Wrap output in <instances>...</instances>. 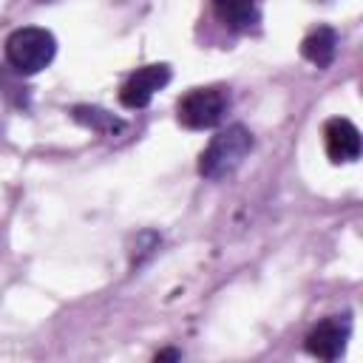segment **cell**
I'll list each match as a JSON object with an SVG mask.
<instances>
[{
  "label": "cell",
  "instance_id": "7a4b0ae2",
  "mask_svg": "<svg viewBox=\"0 0 363 363\" xmlns=\"http://www.w3.org/2000/svg\"><path fill=\"white\" fill-rule=\"evenodd\" d=\"M57 54V40L48 28L40 26H23L9 34L6 40V60L20 74H37L43 71Z\"/></svg>",
  "mask_w": 363,
  "mask_h": 363
},
{
  "label": "cell",
  "instance_id": "ba28073f",
  "mask_svg": "<svg viewBox=\"0 0 363 363\" xmlns=\"http://www.w3.org/2000/svg\"><path fill=\"white\" fill-rule=\"evenodd\" d=\"M213 11L233 31H247L261 20L252 0H213Z\"/></svg>",
  "mask_w": 363,
  "mask_h": 363
},
{
  "label": "cell",
  "instance_id": "30bf717a",
  "mask_svg": "<svg viewBox=\"0 0 363 363\" xmlns=\"http://www.w3.org/2000/svg\"><path fill=\"white\" fill-rule=\"evenodd\" d=\"M167 357H170V360H179L182 354H179V352H173V349H170V352H159V354H156V360H167Z\"/></svg>",
  "mask_w": 363,
  "mask_h": 363
},
{
  "label": "cell",
  "instance_id": "5b68a950",
  "mask_svg": "<svg viewBox=\"0 0 363 363\" xmlns=\"http://www.w3.org/2000/svg\"><path fill=\"white\" fill-rule=\"evenodd\" d=\"M349 340V320L346 318H326L306 335V352L320 360H337Z\"/></svg>",
  "mask_w": 363,
  "mask_h": 363
},
{
  "label": "cell",
  "instance_id": "277c9868",
  "mask_svg": "<svg viewBox=\"0 0 363 363\" xmlns=\"http://www.w3.org/2000/svg\"><path fill=\"white\" fill-rule=\"evenodd\" d=\"M167 82H170V68H167L164 62H159V65H145V68L133 71V74L125 79V85H122V91H119V102H122L125 108H130V111L145 108V105L153 99V94L162 91Z\"/></svg>",
  "mask_w": 363,
  "mask_h": 363
},
{
  "label": "cell",
  "instance_id": "8992f818",
  "mask_svg": "<svg viewBox=\"0 0 363 363\" xmlns=\"http://www.w3.org/2000/svg\"><path fill=\"white\" fill-rule=\"evenodd\" d=\"M323 145H326V156L335 164L360 159V130L343 116H335L323 125Z\"/></svg>",
  "mask_w": 363,
  "mask_h": 363
},
{
  "label": "cell",
  "instance_id": "52a82bcc",
  "mask_svg": "<svg viewBox=\"0 0 363 363\" xmlns=\"http://www.w3.org/2000/svg\"><path fill=\"white\" fill-rule=\"evenodd\" d=\"M335 51H337V34H335V28H329V26H318V28L309 31V34L303 37V43H301V54H303L312 65H318V68H329L332 60H335Z\"/></svg>",
  "mask_w": 363,
  "mask_h": 363
},
{
  "label": "cell",
  "instance_id": "3957f363",
  "mask_svg": "<svg viewBox=\"0 0 363 363\" xmlns=\"http://www.w3.org/2000/svg\"><path fill=\"white\" fill-rule=\"evenodd\" d=\"M230 108V96L221 88H196L179 99V122L190 130L216 128Z\"/></svg>",
  "mask_w": 363,
  "mask_h": 363
},
{
  "label": "cell",
  "instance_id": "9c48e42d",
  "mask_svg": "<svg viewBox=\"0 0 363 363\" xmlns=\"http://www.w3.org/2000/svg\"><path fill=\"white\" fill-rule=\"evenodd\" d=\"M74 119L82 122V125H88V128H94V130H99V133H116V130L125 128L122 119H116L113 113H108L102 108H85V105H79V108H74Z\"/></svg>",
  "mask_w": 363,
  "mask_h": 363
},
{
  "label": "cell",
  "instance_id": "6da1fadb",
  "mask_svg": "<svg viewBox=\"0 0 363 363\" xmlns=\"http://www.w3.org/2000/svg\"><path fill=\"white\" fill-rule=\"evenodd\" d=\"M250 150H252V133L244 125H230L227 130L216 133L210 145L201 150L199 173L204 179H224L244 162Z\"/></svg>",
  "mask_w": 363,
  "mask_h": 363
}]
</instances>
